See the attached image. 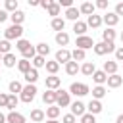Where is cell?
Returning a JSON list of instances; mask_svg holds the SVG:
<instances>
[{"mask_svg": "<svg viewBox=\"0 0 123 123\" xmlns=\"http://www.w3.org/2000/svg\"><path fill=\"white\" fill-rule=\"evenodd\" d=\"M44 117H46V113L42 111V110H33L31 111V121H35V123H40V121H44Z\"/></svg>", "mask_w": 123, "mask_h": 123, "instance_id": "obj_29", "label": "cell"}, {"mask_svg": "<svg viewBox=\"0 0 123 123\" xmlns=\"http://www.w3.org/2000/svg\"><path fill=\"white\" fill-rule=\"evenodd\" d=\"M17 69L25 75V73H27V71H31L33 67H31V62H29V60H19V62H17Z\"/></svg>", "mask_w": 123, "mask_h": 123, "instance_id": "obj_34", "label": "cell"}, {"mask_svg": "<svg viewBox=\"0 0 123 123\" xmlns=\"http://www.w3.org/2000/svg\"><path fill=\"white\" fill-rule=\"evenodd\" d=\"M4 8H6V12H10V13L17 12V0H6V2H4Z\"/></svg>", "mask_w": 123, "mask_h": 123, "instance_id": "obj_39", "label": "cell"}, {"mask_svg": "<svg viewBox=\"0 0 123 123\" xmlns=\"http://www.w3.org/2000/svg\"><path fill=\"white\" fill-rule=\"evenodd\" d=\"M21 35H23V27H21V25H10V27L4 31L6 40H19Z\"/></svg>", "mask_w": 123, "mask_h": 123, "instance_id": "obj_1", "label": "cell"}, {"mask_svg": "<svg viewBox=\"0 0 123 123\" xmlns=\"http://www.w3.org/2000/svg\"><path fill=\"white\" fill-rule=\"evenodd\" d=\"M35 96H37V86L35 85H25L23 86V90H21V102H25V104H31L33 100H35Z\"/></svg>", "mask_w": 123, "mask_h": 123, "instance_id": "obj_2", "label": "cell"}, {"mask_svg": "<svg viewBox=\"0 0 123 123\" xmlns=\"http://www.w3.org/2000/svg\"><path fill=\"white\" fill-rule=\"evenodd\" d=\"M94 6H96V8H100V10H106V8H108V0H98Z\"/></svg>", "mask_w": 123, "mask_h": 123, "instance_id": "obj_48", "label": "cell"}, {"mask_svg": "<svg viewBox=\"0 0 123 123\" xmlns=\"http://www.w3.org/2000/svg\"><path fill=\"white\" fill-rule=\"evenodd\" d=\"M94 71H96L94 62H85V63L81 65V73H83V75H86V77H92V75H94Z\"/></svg>", "mask_w": 123, "mask_h": 123, "instance_id": "obj_14", "label": "cell"}, {"mask_svg": "<svg viewBox=\"0 0 123 123\" xmlns=\"http://www.w3.org/2000/svg\"><path fill=\"white\" fill-rule=\"evenodd\" d=\"M42 102L48 104V106H54L56 104V90H46L42 94Z\"/></svg>", "mask_w": 123, "mask_h": 123, "instance_id": "obj_19", "label": "cell"}, {"mask_svg": "<svg viewBox=\"0 0 123 123\" xmlns=\"http://www.w3.org/2000/svg\"><path fill=\"white\" fill-rule=\"evenodd\" d=\"M2 58H4V56H2V54H0V60H2Z\"/></svg>", "mask_w": 123, "mask_h": 123, "instance_id": "obj_57", "label": "cell"}, {"mask_svg": "<svg viewBox=\"0 0 123 123\" xmlns=\"http://www.w3.org/2000/svg\"><path fill=\"white\" fill-rule=\"evenodd\" d=\"M102 38H104V42H113L115 40V31L111 27H106V31H102Z\"/></svg>", "mask_w": 123, "mask_h": 123, "instance_id": "obj_26", "label": "cell"}, {"mask_svg": "<svg viewBox=\"0 0 123 123\" xmlns=\"http://www.w3.org/2000/svg\"><path fill=\"white\" fill-rule=\"evenodd\" d=\"M15 48H17V50L23 54V52H27V50H29V48H33V46H31V42H29V40H25V38H19V40L15 42Z\"/></svg>", "mask_w": 123, "mask_h": 123, "instance_id": "obj_30", "label": "cell"}, {"mask_svg": "<svg viewBox=\"0 0 123 123\" xmlns=\"http://www.w3.org/2000/svg\"><path fill=\"white\" fill-rule=\"evenodd\" d=\"M88 92H90V88L85 83H71V86H69V94H75V96H85Z\"/></svg>", "mask_w": 123, "mask_h": 123, "instance_id": "obj_5", "label": "cell"}, {"mask_svg": "<svg viewBox=\"0 0 123 123\" xmlns=\"http://www.w3.org/2000/svg\"><path fill=\"white\" fill-rule=\"evenodd\" d=\"M94 8H96V6H94L92 2H83L81 8H79V12L85 13V15H92V13H94Z\"/></svg>", "mask_w": 123, "mask_h": 123, "instance_id": "obj_20", "label": "cell"}, {"mask_svg": "<svg viewBox=\"0 0 123 123\" xmlns=\"http://www.w3.org/2000/svg\"><path fill=\"white\" fill-rule=\"evenodd\" d=\"M56 106H58V108L71 106V96H69L67 90H63V88H58V90H56Z\"/></svg>", "mask_w": 123, "mask_h": 123, "instance_id": "obj_3", "label": "cell"}, {"mask_svg": "<svg viewBox=\"0 0 123 123\" xmlns=\"http://www.w3.org/2000/svg\"><path fill=\"white\" fill-rule=\"evenodd\" d=\"M50 25H52V29H54V31L62 33V31H63V27H65V19H62V17H54V19L50 21Z\"/></svg>", "mask_w": 123, "mask_h": 123, "instance_id": "obj_22", "label": "cell"}, {"mask_svg": "<svg viewBox=\"0 0 123 123\" xmlns=\"http://www.w3.org/2000/svg\"><path fill=\"white\" fill-rule=\"evenodd\" d=\"M86 29H88V25H86L85 21H75V25H73V31H75L77 37H85Z\"/></svg>", "mask_w": 123, "mask_h": 123, "instance_id": "obj_17", "label": "cell"}, {"mask_svg": "<svg viewBox=\"0 0 123 123\" xmlns=\"http://www.w3.org/2000/svg\"><path fill=\"white\" fill-rule=\"evenodd\" d=\"M0 123H8V117H6L2 111H0Z\"/></svg>", "mask_w": 123, "mask_h": 123, "instance_id": "obj_53", "label": "cell"}, {"mask_svg": "<svg viewBox=\"0 0 123 123\" xmlns=\"http://www.w3.org/2000/svg\"><path fill=\"white\" fill-rule=\"evenodd\" d=\"M58 4H60V8L63 6V8H71L73 6V0H58Z\"/></svg>", "mask_w": 123, "mask_h": 123, "instance_id": "obj_47", "label": "cell"}, {"mask_svg": "<svg viewBox=\"0 0 123 123\" xmlns=\"http://www.w3.org/2000/svg\"><path fill=\"white\" fill-rule=\"evenodd\" d=\"M115 123H123V113H121V115H119V117L115 119Z\"/></svg>", "mask_w": 123, "mask_h": 123, "instance_id": "obj_54", "label": "cell"}, {"mask_svg": "<svg viewBox=\"0 0 123 123\" xmlns=\"http://www.w3.org/2000/svg\"><path fill=\"white\" fill-rule=\"evenodd\" d=\"M8 98H10V94L0 92V108H8Z\"/></svg>", "mask_w": 123, "mask_h": 123, "instance_id": "obj_45", "label": "cell"}, {"mask_svg": "<svg viewBox=\"0 0 123 123\" xmlns=\"http://www.w3.org/2000/svg\"><path fill=\"white\" fill-rule=\"evenodd\" d=\"M115 13H117V15H123V2H119V4L115 6Z\"/></svg>", "mask_w": 123, "mask_h": 123, "instance_id": "obj_51", "label": "cell"}, {"mask_svg": "<svg viewBox=\"0 0 123 123\" xmlns=\"http://www.w3.org/2000/svg\"><path fill=\"white\" fill-rule=\"evenodd\" d=\"M35 48H37V54H38V56H42V58H46V56L50 54V46H48L46 42H40V44H37Z\"/></svg>", "mask_w": 123, "mask_h": 123, "instance_id": "obj_31", "label": "cell"}, {"mask_svg": "<svg viewBox=\"0 0 123 123\" xmlns=\"http://www.w3.org/2000/svg\"><path fill=\"white\" fill-rule=\"evenodd\" d=\"M62 123H77V117L73 113H67V115L62 117Z\"/></svg>", "mask_w": 123, "mask_h": 123, "instance_id": "obj_44", "label": "cell"}, {"mask_svg": "<svg viewBox=\"0 0 123 123\" xmlns=\"http://www.w3.org/2000/svg\"><path fill=\"white\" fill-rule=\"evenodd\" d=\"M17 102H19V98H17L15 94H10V98H8V110H10V111H15Z\"/></svg>", "mask_w": 123, "mask_h": 123, "instance_id": "obj_40", "label": "cell"}, {"mask_svg": "<svg viewBox=\"0 0 123 123\" xmlns=\"http://www.w3.org/2000/svg\"><path fill=\"white\" fill-rule=\"evenodd\" d=\"M104 96H106V88H104V86H98V85H96V86L92 88V100H102Z\"/></svg>", "mask_w": 123, "mask_h": 123, "instance_id": "obj_32", "label": "cell"}, {"mask_svg": "<svg viewBox=\"0 0 123 123\" xmlns=\"http://www.w3.org/2000/svg\"><path fill=\"white\" fill-rule=\"evenodd\" d=\"M46 123H60V121H58V119H48Z\"/></svg>", "mask_w": 123, "mask_h": 123, "instance_id": "obj_55", "label": "cell"}, {"mask_svg": "<svg viewBox=\"0 0 123 123\" xmlns=\"http://www.w3.org/2000/svg\"><path fill=\"white\" fill-rule=\"evenodd\" d=\"M102 23H104V21H102V15H96V13L88 15V19H86V25H88V27H92V29H98Z\"/></svg>", "mask_w": 123, "mask_h": 123, "instance_id": "obj_13", "label": "cell"}, {"mask_svg": "<svg viewBox=\"0 0 123 123\" xmlns=\"http://www.w3.org/2000/svg\"><path fill=\"white\" fill-rule=\"evenodd\" d=\"M79 15H81V12H79V8H75V6H71V8L65 10V17L71 19V21H79Z\"/></svg>", "mask_w": 123, "mask_h": 123, "instance_id": "obj_18", "label": "cell"}, {"mask_svg": "<svg viewBox=\"0 0 123 123\" xmlns=\"http://www.w3.org/2000/svg\"><path fill=\"white\" fill-rule=\"evenodd\" d=\"M0 10H2V8H0Z\"/></svg>", "mask_w": 123, "mask_h": 123, "instance_id": "obj_58", "label": "cell"}, {"mask_svg": "<svg viewBox=\"0 0 123 123\" xmlns=\"http://www.w3.org/2000/svg\"><path fill=\"white\" fill-rule=\"evenodd\" d=\"M29 6H40V0H29Z\"/></svg>", "mask_w": 123, "mask_h": 123, "instance_id": "obj_52", "label": "cell"}, {"mask_svg": "<svg viewBox=\"0 0 123 123\" xmlns=\"http://www.w3.org/2000/svg\"><path fill=\"white\" fill-rule=\"evenodd\" d=\"M58 115H60V108L56 104L50 106V108H46V117L48 119H58Z\"/></svg>", "mask_w": 123, "mask_h": 123, "instance_id": "obj_35", "label": "cell"}, {"mask_svg": "<svg viewBox=\"0 0 123 123\" xmlns=\"http://www.w3.org/2000/svg\"><path fill=\"white\" fill-rule=\"evenodd\" d=\"M81 123H96V117H94L92 113H85V115L81 117Z\"/></svg>", "mask_w": 123, "mask_h": 123, "instance_id": "obj_43", "label": "cell"}, {"mask_svg": "<svg viewBox=\"0 0 123 123\" xmlns=\"http://www.w3.org/2000/svg\"><path fill=\"white\" fill-rule=\"evenodd\" d=\"M94 44H96V42H94L90 37H86V35H85V37H77V40H75V46H77V48H81V50L94 48Z\"/></svg>", "mask_w": 123, "mask_h": 123, "instance_id": "obj_6", "label": "cell"}, {"mask_svg": "<svg viewBox=\"0 0 123 123\" xmlns=\"http://www.w3.org/2000/svg\"><path fill=\"white\" fill-rule=\"evenodd\" d=\"M56 62H58V63H69V62H71V52L65 50V48L58 50V52H56Z\"/></svg>", "mask_w": 123, "mask_h": 123, "instance_id": "obj_9", "label": "cell"}, {"mask_svg": "<svg viewBox=\"0 0 123 123\" xmlns=\"http://www.w3.org/2000/svg\"><path fill=\"white\" fill-rule=\"evenodd\" d=\"M2 62H4V65H6V67H15L19 60H15V56L10 52V54H6V56L2 58Z\"/></svg>", "mask_w": 123, "mask_h": 123, "instance_id": "obj_28", "label": "cell"}, {"mask_svg": "<svg viewBox=\"0 0 123 123\" xmlns=\"http://www.w3.org/2000/svg\"><path fill=\"white\" fill-rule=\"evenodd\" d=\"M10 48H12V44H10V40H0V54L2 56H6V54H10Z\"/></svg>", "mask_w": 123, "mask_h": 123, "instance_id": "obj_42", "label": "cell"}, {"mask_svg": "<svg viewBox=\"0 0 123 123\" xmlns=\"http://www.w3.org/2000/svg\"><path fill=\"white\" fill-rule=\"evenodd\" d=\"M104 71H106V75H115L117 73V62H104Z\"/></svg>", "mask_w": 123, "mask_h": 123, "instance_id": "obj_23", "label": "cell"}, {"mask_svg": "<svg viewBox=\"0 0 123 123\" xmlns=\"http://www.w3.org/2000/svg\"><path fill=\"white\" fill-rule=\"evenodd\" d=\"M92 81H94L98 86H102L104 83H108V75H106V71H104V69H100V71L96 69L94 75H92Z\"/></svg>", "mask_w": 123, "mask_h": 123, "instance_id": "obj_11", "label": "cell"}, {"mask_svg": "<svg viewBox=\"0 0 123 123\" xmlns=\"http://www.w3.org/2000/svg\"><path fill=\"white\" fill-rule=\"evenodd\" d=\"M115 60H117V62H123V46L115 48Z\"/></svg>", "mask_w": 123, "mask_h": 123, "instance_id": "obj_46", "label": "cell"}, {"mask_svg": "<svg viewBox=\"0 0 123 123\" xmlns=\"http://www.w3.org/2000/svg\"><path fill=\"white\" fill-rule=\"evenodd\" d=\"M8 88H10V92H12V94H17V92L21 94V90H23V85H21L19 81H12Z\"/></svg>", "mask_w": 123, "mask_h": 123, "instance_id": "obj_38", "label": "cell"}, {"mask_svg": "<svg viewBox=\"0 0 123 123\" xmlns=\"http://www.w3.org/2000/svg\"><path fill=\"white\" fill-rule=\"evenodd\" d=\"M85 110H86V106H85L81 100H75V102L71 104V113H73L75 117H83V115H85Z\"/></svg>", "mask_w": 123, "mask_h": 123, "instance_id": "obj_8", "label": "cell"}, {"mask_svg": "<svg viewBox=\"0 0 123 123\" xmlns=\"http://www.w3.org/2000/svg\"><path fill=\"white\" fill-rule=\"evenodd\" d=\"M92 50H94L96 56H104V54H108V52H115V44H113V42H104V40H102V42H96Z\"/></svg>", "mask_w": 123, "mask_h": 123, "instance_id": "obj_4", "label": "cell"}, {"mask_svg": "<svg viewBox=\"0 0 123 123\" xmlns=\"http://www.w3.org/2000/svg\"><path fill=\"white\" fill-rule=\"evenodd\" d=\"M102 21L108 25V27H115L117 23H119V15L115 13V12H108V13H104V17H102Z\"/></svg>", "mask_w": 123, "mask_h": 123, "instance_id": "obj_7", "label": "cell"}, {"mask_svg": "<svg viewBox=\"0 0 123 123\" xmlns=\"http://www.w3.org/2000/svg\"><path fill=\"white\" fill-rule=\"evenodd\" d=\"M6 117H8V123H25V115L19 111H10Z\"/></svg>", "mask_w": 123, "mask_h": 123, "instance_id": "obj_16", "label": "cell"}, {"mask_svg": "<svg viewBox=\"0 0 123 123\" xmlns=\"http://www.w3.org/2000/svg\"><path fill=\"white\" fill-rule=\"evenodd\" d=\"M86 110H88V113L96 115V113H100V111H102V102H100V100H90V102H88V106H86Z\"/></svg>", "mask_w": 123, "mask_h": 123, "instance_id": "obj_15", "label": "cell"}, {"mask_svg": "<svg viewBox=\"0 0 123 123\" xmlns=\"http://www.w3.org/2000/svg\"><path fill=\"white\" fill-rule=\"evenodd\" d=\"M52 4H54V0H40V6H42L44 10H48Z\"/></svg>", "mask_w": 123, "mask_h": 123, "instance_id": "obj_49", "label": "cell"}, {"mask_svg": "<svg viewBox=\"0 0 123 123\" xmlns=\"http://www.w3.org/2000/svg\"><path fill=\"white\" fill-rule=\"evenodd\" d=\"M123 85V77L121 75H108V86L110 88H117V86H121Z\"/></svg>", "mask_w": 123, "mask_h": 123, "instance_id": "obj_12", "label": "cell"}, {"mask_svg": "<svg viewBox=\"0 0 123 123\" xmlns=\"http://www.w3.org/2000/svg\"><path fill=\"white\" fill-rule=\"evenodd\" d=\"M31 63H33V67H35V69H38V67H46V58H42V56H38V54H37V56L33 58V62H31Z\"/></svg>", "mask_w": 123, "mask_h": 123, "instance_id": "obj_36", "label": "cell"}, {"mask_svg": "<svg viewBox=\"0 0 123 123\" xmlns=\"http://www.w3.org/2000/svg\"><path fill=\"white\" fill-rule=\"evenodd\" d=\"M23 77H25V81H27L29 85H35V83H37V79H38V69H35V67H33V69H31V71H27Z\"/></svg>", "mask_w": 123, "mask_h": 123, "instance_id": "obj_25", "label": "cell"}, {"mask_svg": "<svg viewBox=\"0 0 123 123\" xmlns=\"http://www.w3.org/2000/svg\"><path fill=\"white\" fill-rule=\"evenodd\" d=\"M8 17H10V13H8L6 10H0V23H4Z\"/></svg>", "mask_w": 123, "mask_h": 123, "instance_id": "obj_50", "label": "cell"}, {"mask_svg": "<svg viewBox=\"0 0 123 123\" xmlns=\"http://www.w3.org/2000/svg\"><path fill=\"white\" fill-rule=\"evenodd\" d=\"M85 56H86V54H85V50H81V48H75V50L71 52V60H73V62H77V63H79V62H83V60H85Z\"/></svg>", "mask_w": 123, "mask_h": 123, "instance_id": "obj_33", "label": "cell"}, {"mask_svg": "<svg viewBox=\"0 0 123 123\" xmlns=\"http://www.w3.org/2000/svg\"><path fill=\"white\" fill-rule=\"evenodd\" d=\"M56 42H58L60 46H67V44H69V35H67L65 31L56 33Z\"/></svg>", "mask_w": 123, "mask_h": 123, "instance_id": "obj_27", "label": "cell"}, {"mask_svg": "<svg viewBox=\"0 0 123 123\" xmlns=\"http://www.w3.org/2000/svg\"><path fill=\"white\" fill-rule=\"evenodd\" d=\"M60 10H62V8H60V4H58V2H54V4L48 8V15H52V19H54V17H58V15H60Z\"/></svg>", "mask_w": 123, "mask_h": 123, "instance_id": "obj_41", "label": "cell"}, {"mask_svg": "<svg viewBox=\"0 0 123 123\" xmlns=\"http://www.w3.org/2000/svg\"><path fill=\"white\" fill-rule=\"evenodd\" d=\"M44 85H46V88H48V90H58V88H60V85H62V81H60V77L50 75V77H46Z\"/></svg>", "mask_w": 123, "mask_h": 123, "instance_id": "obj_10", "label": "cell"}, {"mask_svg": "<svg viewBox=\"0 0 123 123\" xmlns=\"http://www.w3.org/2000/svg\"><path fill=\"white\" fill-rule=\"evenodd\" d=\"M10 19H12V23H13V25H21V23H23V19H25V13H23L21 10H17V12L10 13Z\"/></svg>", "mask_w": 123, "mask_h": 123, "instance_id": "obj_21", "label": "cell"}, {"mask_svg": "<svg viewBox=\"0 0 123 123\" xmlns=\"http://www.w3.org/2000/svg\"><path fill=\"white\" fill-rule=\"evenodd\" d=\"M121 42H123V31H121Z\"/></svg>", "mask_w": 123, "mask_h": 123, "instance_id": "obj_56", "label": "cell"}, {"mask_svg": "<svg viewBox=\"0 0 123 123\" xmlns=\"http://www.w3.org/2000/svg\"><path fill=\"white\" fill-rule=\"evenodd\" d=\"M77 71H81V65L77 63V62H69V63H65V73L67 75H77Z\"/></svg>", "mask_w": 123, "mask_h": 123, "instance_id": "obj_24", "label": "cell"}, {"mask_svg": "<svg viewBox=\"0 0 123 123\" xmlns=\"http://www.w3.org/2000/svg\"><path fill=\"white\" fill-rule=\"evenodd\" d=\"M58 69H60V63H58L56 60H52V62H46V71H48L50 75H56V73H58Z\"/></svg>", "mask_w": 123, "mask_h": 123, "instance_id": "obj_37", "label": "cell"}]
</instances>
